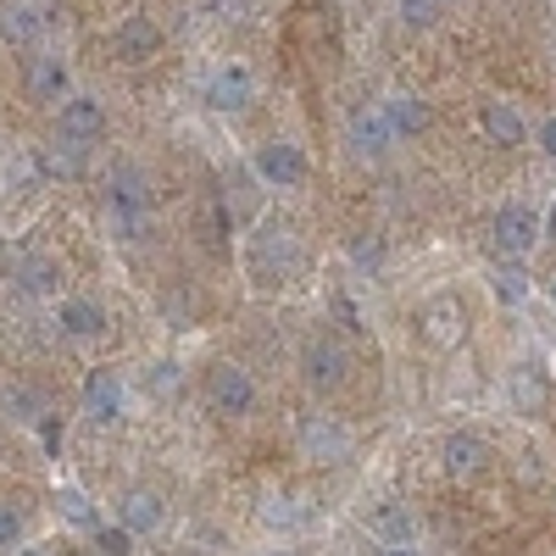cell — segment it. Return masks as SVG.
Masks as SVG:
<instances>
[{
	"mask_svg": "<svg viewBox=\"0 0 556 556\" xmlns=\"http://www.w3.org/2000/svg\"><path fill=\"white\" fill-rule=\"evenodd\" d=\"M245 267L262 290H278V285H295L306 273V245L295 228L285 223H262V235H251V251H245Z\"/></svg>",
	"mask_w": 556,
	"mask_h": 556,
	"instance_id": "1",
	"label": "cell"
},
{
	"mask_svg": "<svg viewBox=\"0 0 556 556\" xmlns=\"http://www.w3.org/2000/svg\"><path fill=\"white\" fill-rule=\"evenodd\" d=\"M106 212H112L123 240H146L151 235V184H146V173L123 162L112 173V184H106Z\"/></svg>",
	"mask_w": 556,
	"mask_h": 556,
	"instance_id": "2",
	"label": "cell"
},
{
	"mask_svg": "<svg viewBox=\"0 0 556 556\" xmlns=\"http://www.w3.org/2000/svg\"><path fill=\"white\" fill-rule=\"evenodd\" d=\"M351 429L340 424L334 412H306L301 429H295V451L306 462H317V468H340V462H351Z\"/></svg>",
	"mask_w": 556,
	"mask_h": 556,
	"instance_id": "3",
	"label": "cell"
},
{
	"mask_svg": "<svg viewBox=\"0 0 556 556\" xmlns=\"http://www.w3.org/2000/svg\"><path fill=\"white\" fill-rule=\"evenodd\" d=\"M206 406L217 417H251L256 412V379L240 362H212L206 367Z\"/></svg>",
	"mask_w": 556,
	"mask_h": 556,
	"instance_id": "4",
	"label": "cell"
},
{
	"mask_svg": "<svg viewBox=\"0 0 556 556\" xmlns=\"http://www.w3.org/2000/svg\"><path fill=\"white\" fill-rule=\"evenodd\" d=\"M251 173L267 184V190H301L312 162H306V151L295 146V139H267V146H256V156H251Z\"/></svg>",
	"mask_w": 556,
	"mask_h": 556,
	"instance_id": "5",
	"label": "cell"
},
{
	"mask_svg": "<svg viewBox=\"0 0 556 556\" xmlns=\"http://www.w3.org/2000/svg\"><path fill=\"white\" fill-rule=\"evenodd\" d=\"M301 379L317 390V395H334L345 379H351V351L329 334H312L301 345Z\"/></svg>",
	"mask_w": 556,
	"mask_h": 556,
	"instance_id": "6",
	"label": "cell"
},
{
	"mask_svg": "<svg viewBox=\"0 0 556 556\" xmlns=\"http://www.w3.org/2000/svg\"><path fill=\"white\" fill-rule=\"evenodd\" d=\"M201 101H206L217 117L245 112V106L256 101V78H251V67H245V62H223V67H212L206 84H201Z\"/></svg>",
	"mask_w": 556,
	"mask_h": 556,
	"instance_id": "7",
	"label": "cell"
},
{
	"mask_svg": "<svg viewBox=\"0 0 556 556\" xmlns=\"http://www.w3.org/2000/svg\"><path fill=\"white\" fill-rule=\"evenodd\" d=\"M101 134H106V106L96 101V96H73L56 106V139L62 146H78V151H89V146H101Z\"/></svg>",
	"mask_w": 556,
	"mask_h": 556,
	"instance_id": "8",
	"label": "cell"
},
{
	"mask_svg": "<svg viewBox=\"0 0 556 556\" xmlns=\"http://www.w3.org/2000/svg\"><path fill=\"white\" fill-rule=\"evenodd\" d=\"M495 251L501 256H513V262H523L534 245H540V235H545V223H540V212L534 206H523V201H506L501 212H495Z\"/></svg>",
	"mask_w": 556,
	"mask_h": 556,
	"instance_id": "9",
	"label": "cell"
},
{
	"mask_svg": "<svg viewBox=\"0 0 556 556\" xmlns=\"http://www.w3.org/2000/svg\"><path fill=\"white\" fill-rule=\"evenodd\" d=\"M345 146H351L356 162H384L401 139H395V128H390V117H384L379 106H362V112H351V123H345Z\"/></svg>",
	"mask_w": 556,
	"mask_h": 556,
	"instance_id": "10",
	"label": "cell"
},
{
	"mask_svg": "<svg viewBox=\"0 0 556 556\" xmlns=\"http://www.w3.org/2000/svg\"><path fill=\"white\" fill-rule=\"evenodd\" d=\"M28 101H39V106H62L67 96H73V67H67V56L62 51H39L28 56Z\"/></svg>",
	"mask_w": 556,
	"mask_h": 556,
	"instance_id": "11",
	"label": "cell"
},
{
	"mask_svg": "<svg viewBox=\"0 0 556 556\" xmlns=\"http://www.w3.org/2000/svg\"><path fill=\"white\" fill-rule=\"evenodd\" d=\"M123 412H128L123 374H112V367H89V379H84V417H89V424H117Z\"/></svg>",
	"mask_w": 556,
	"mask_h": 556,
	"instance_id": "12",
	"label": "cell"
},
{
	"mask_svg": "<svg viewBox=\"0 0 556 556\" xmlns=\"http://www.w3.org/2000/svg\"><path fill=\"white\" fill-rule=\"evenodd\" d=\"M56 329L73 345H96L106 334V306L89 295H67V301H56Z\"/></svg>",
	"mask_w": 556,
	"mask_h": 556,
	"instance_id": "13",
	"label": "cell"
},
{
	"mask_svg": "<svg viewBox=\"0 0 556 556\" xmlns=\"http://www.w3.org/2000/svg\"><path fill=\"white\" fill-rule=\"evenodd\" d=\"M156 51H162V28H156L146 12H134V17H123V23H117V34H112V56H117L123 67L151 62Z\"/></svg>",
	"mask_w": 556,
	"mask_h": 556,
	"instance_id": "14",
	"label": "cell"
},
{
	"mask_svg": "<svg viewBox=\"0 0 556 556\" xmlns=\"http://www.w3.org/2000/svg\"><path fill=\"white\" fill-rule=\"evenodd\" d=\"M424 334H429V345H440V351H456L462 340H468V312H462L456 295H434V301L424 306Z\"/></svg>",
	"mask_w": 556,
	"mask_h": 556,
	"instance_id": "15",
	"label": "cell"
},
{
	"mask_svg": "<svg viewBox=\"0 0 556 556\" xmlns=\"http://www.w3.org/2000/svg\"><path fill=\"white\" fill-rule=\"evenodd\" d=\"M162 518H167V506H162V495L156 490H146V484H134V490H123L117 495V523L139 540V534H156L162 529Z\"/></svg>",
	"mask_w": 556,
	"mask_h": 556,
	"instance_id": "16",
	"label": "cell"
},
{
	"mask_svg": "<svg viewBox=\"0 0 556 556\" xmlns=\"http://www.w3.org/2000/svg\"><path fill=\"white\" fill-rule=\"evenodd\" d=\"M367 534H374V545H417V518L406 501H379L374 513H367Z\"/></svg>",
	"mask_w": 556,
	"mask_h": 556,
	"instance_id": "17",
	"label": "cell"
},
{
	"mask_svg": "<svg viewBox=\"0 0 556 556\" xmlns=\"http://www.w3.org/2000/svg\"><path fill=\"white\" fill-rule=\"evenodd\" d=\"M440 462H445V473H451V479H473V473H484L490 445H484L473 429H456V434L440 440Z\"/></svg>",
	"mask_w": 556,
	"mask_h": 556,
	"instance_id": "18",
	"label": "cell"
},
{
	"mask_svg": "<svg viewBox=\"0 0 556 556\" xmlns=\"http://www.w3.org/2000/svg\"><path fill=\"white\" fill-rule=\"evenodd\" d=\"M479 128H484L490 146H501V151H518L523 139H529V123H523V112H518L513 101H484Z\"/></svg>",
	"mask_w": 556,
	"mask_h": 556,
	"instance_id": "19",
	"label": "cell"
},
{
	"mask_svg": "<svg viewBox=\"0 0 556 556\" xmlns=\"http://www.w3.org/2000/svg\"><path fill=\"white\" fill-rule=\"evenodd\" d=\"M0 39L17 45V51H39V39H45V12L23 7V0H7V7H0Z\"/></svg>",
	"mask_w": 556,
	"mask_h": 556,
	"instance_id": "20",
	"label": "cell"
},
{
	"mask_svg": "<svg viewBox=\"0 0 556 556\" xmlns=\"http://www.w3.org/2000/svg\"><path fill=\"white\" fill-rule=\"evenodd\" d=\"M256 518H262V529L267 534H295V529H306V501L301 495H290V490H273L262 506H256Z\"/></svg>",
	"mask_w": 556,
	"mask_h": 556,
	"instance_id": "21",
	"label": "cell"
},
{
	"mask_svg": "<svg viewBox=\"0 0 556 556\" xmlns=\"http://www.w3.org/2000/svg\"><path fill=\"white\" fill-rule=\"evenodd\" d=\"M379 112L390 117L395 139H412V134H424V128H429V101H424V96H406V89L384 96V101H379Z\"/></svg>",
	"mask_w": 556,
	"mask_h": 556,
	"instance_id": "22",
	"label": "cell"
},
{
	"mask_svg": "<svg viewBox=\"0 0 556 556\" xmlns=\"http://www.w3.org/2000/svg\"><path fill=\"white\" fill-rule=\"evenodd\" d=\"M56 513H62V523L78 529V534H96V529H101V506L89 501L78 484H56Z\"/></svg>",
	"mask_w": 556,
	"mask_h": 556,
	"instance_id": "23",
	"label": "cell"
},
{
	"mask_svg": "<svg viewBox=\"0 0 556 556\" xmlns=\"http://www.w3.org/2000/svg\"><path fill=\"white\" fill-rule=\"evenodd\" d=\"M62 262L56 256H17V290L23 295H56Z\"/></svg>",
	"mask_w": 556,
	"mask_h": 556,
	"instance_id": "24",
	"label": "cell"
},
{
	"mask_svg": "<svg viewBox=\"0 0 556 556\" xmlns=\"http://www.w3.org/2000/svg\"><path fill=\"white\" fill-rule=\"evenodd\" d=\"M490 295H495L501 306H523V301H529V273H523V262L501 256L495 273H490Z\"/></svg>",
	"mask_w": 556,
	"mask_h": 556,
	"instance_id": "25",
	"label": "cell"
},
{
	"mask_svg": "<svg viewBox=\"0 0 556 556\" xmlns=\"http://www.w3.org/2000/svg\"><path fill=\"white\" fill-rule=\"evenodd\" d=\"M506 395H513L518 412H545L551 384H545V374H534V367H513V379H506Z\"/></svg>",
	"mask_w": 556,
	"mask_h": 556,
	"instance_id": "26",
	"label": "cell"
},
{
	"mask_svg": "<svg viewBox=\"0 0 556 556\" xmlns=\"http://www.w3.org/2000/svg\"><path fill=\"white\" fill-rule=\"evenodd\" d=\"M395 17L406 28H434L440 23V7H434V0H395Z\"/></svg>",
	"mask_w": 556,
	"mask_h": 556,
	"instance_id": "27",
	"label": "cell"
},
{
	"mask_svg": "<svg viewBox=\"0 0 556 556\" xmlns=\"http://www.w3.org/2000/svg\"><path fill=\"white\" fill-rule=\"evenodd\" d=\"M23 545V518L12 501H0V551H17Z\"/></svg>",
	"mask_w": 556,
	"mask_h": 556,
	"instance_id": "28",
	"label": "cell"
},
{
	"mask_svg": "<svg viewBox=\"0 0 556 556\" xmlns=\"http://www.w3.org/2000/svg\"><path fill=\"white\" fill-rule=\"evenodd\" d=\"M96 545H101V556H128L134 551V534L123 523H112V529H96Z\"/></svg>",
	"mask_w": 556,
	"mask_h": 556,
	"instance_id": "29",
	"label": "cell"
},
{
	"mask_svg": "<svg viewBox=\"0 0 556 556\" xmlns=\"http://www.w3.org/2000/svg\"><path fill=\"white\" fill-rule=\"evenodd\" d=\"M351 262H356V267H379V245H374V240H356V245H351Z\"/></svg>",
	"mask_w": 556,
	"mask_h": 556,
	"instance_id": "30",
	"label": "cell"
},
{
	"mask_svg": "<svg viewBox=\"0 0 556 556\" xmlns=\"http://www.w3.org/2000/svg\"><path fill=\"white\" fill-rule=\"evenodd\" d=\"M540 151L556 162V117H545V123H540Z\"/></svg>",
	"mask_w": 556,
	"mask_h": 556,
	"instance_id": "31",
	"label": "cell"
},
{
	"mask_svg": "<svg viewBox=\"0 0 556 556\" xmlns=\"http://www.w3.org/2000/svg\"><path fill=\"white\" fill-rule=\"evenodd\" d=\"M374 556H417V545H379Z\"/></svg>",
	"mask_w": 556,
	"mask_h": 556,
	"instance_id": "32",
	"label": "cell"
},
{
	"mask_svg": "<svg viewBox=\"0 0 556 556\" xmlns=\"http://www.w3.org/2000/svg\"><path fill=\"white\" fill-rule=\"evenodd\" d=\"M545 235H556V206H551V217H545Z\"/></svg>",
	"mask_w": 556,
	"mask_h": 556,
	"instance_id": "33",
	"label": "cell"
},
{
	"mask_svg": "<svg viewBox=\"0 0 556 556\" xmlns=\"http://www.w3.org/2000/svg\"><path fill=\"white\" fill-rule=\"evenodd\" d=\"M262 556H295V551H285V545H273V551H262Z\"/></svg>",
	"mask_w": 556,
	"mask_h": 556,
	"instance_id": "34",
	"label": "cell"
},
{
	"mask_svg": "<svg viewBox=\"0 0 556 556\" xmlns=\"http://www.w3.org/2000/svg\"><path fill=\"white\" fill-rule=\"evenodd\" d=\"M434 7H440V12H445V7H456V0H434Z\"/></svg>",
	"mask_w": 556,
	"mask_h": 556,
	"instance_id": "35",
	"label": "cell"
},
{
	"mask_svg": "<svg viewBox=\"0 0 556 556\" xmlns=\"http://www.w3.org/2000/svg\"><path fill=\"white\" fill-rule=\"evenodd\" d=\"M551 301H556V278H551Z\"/></svg>",
	"mask_w": 556,
	"mask_h": 556,
	"instance_id": "36",
	"label": "cell"
}]
</instances>
